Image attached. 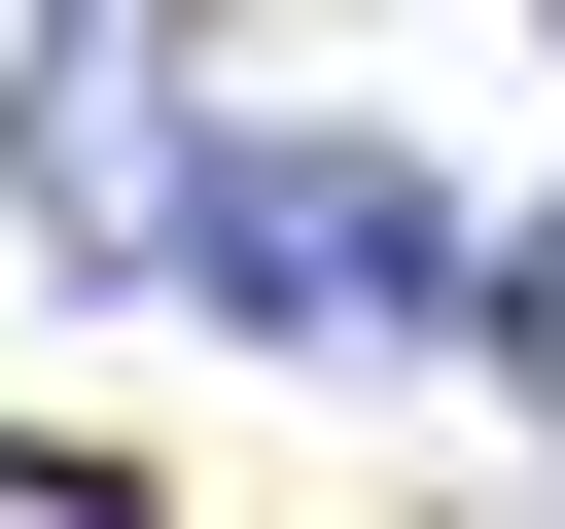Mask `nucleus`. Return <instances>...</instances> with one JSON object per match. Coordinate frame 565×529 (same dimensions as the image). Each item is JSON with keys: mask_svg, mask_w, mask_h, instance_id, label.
Returning <instances> with one entry per match:
<instances>
[{"mask_svg": "<svg viewBox=\"0 0 565 529\" xmlns=\"http://www.w3.org/2000/svg\"><path fill=\"white\" fill-rule=\"evenodd\" d=\"M177 282H212V317H282V353H494V247H459V176H424V141H318V106H212V212H177Z\"/></svg>", "mask_w": 565, "mask_h": 529, "instance_id": "f257e3e1", "label": "nucleus"}, {"mask_svg": "<svg viewBox=\"0 0 565 529\" xmlns=\"http://www.w3.org/2000/svg\"><path fill=\"white\" fill-rule=\"evenodd\" d=\"M494 353H530V388H565V212H530V247H494Z\"/></svg>", "mask_w": 565, "mask_h": 529, "instance_id": "7ed1b4c3", "label": "nucleus"}, {"mask_svg": "<svg viewBox=\"0 0 565 529\" xmlns=\"http://www.w3.org/2000/svg\"><path fill=\"white\" fill-rule=\"evenodd\" d=\"M0 529H141V494H106V458H0Z\"/></svg>", "mask_w": 565, "mask_h": 529, "instance_id": "20e7f679", "label": "nucleus"}, {"mask_svg": "<svg viewBox=\"0 0 565 529\" xmlns=\"http://www.w3.org/2000/svg\"><path fill=\"white\" fill-rule=\"evenodd\" d=\"M0 176H35V247H71V282H177V212H212V35H177V0H35Z\"/></svg>", "mask_w": 565, "mask_h": 529, "instance_id": "f03ea898", "label": "nucleus"}]
</instances>
